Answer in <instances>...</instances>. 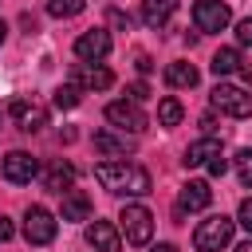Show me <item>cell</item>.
Segmentation results:
<instances>
[{
	"mask_svg": "<svg viewBox=\"0 0 252 252\" xmlns=\"http://www.w3.org/2000/svg\"><path fill=\"white\" fill-rule=\"evenodd\" d=\"M0 169H4V177H8L12 185H28V181L39 173V161H35L32 154H24V150H12V154L0 161Z\"/></svg>",
	"mask_w": 252,
	"mask_h": 252,
	"instance_id": "9",
	"label": "cell"
},
{
	"mask_svg": "<svg viewBox=\"0 0 252 252\" xmlns=\"http://www.w3.org/2000/svg\"><path fill=\"white\" fill-rule=\"evenodd\" d=\"M217 154H220V142H217L213 134H205V138H197V142L185 150V165H209Z\"/></svg>",
	"mask_w": 252,
	"mask_h": 252,
	"instance_id": "16",
	"label": "cell"
},
{
	"mask_svg": "<svg viewBox=\"0 0 252 252\" xmlns=\"http://www.w3.org/2000/svg\"><path fill=\"white\" fill-rule=\"evenodd\" d=\"M177 12V0H142V20L150 28H161L169 24V16Z\"/></svg>",
	"mask_w": 252,
	"mask_h": 252,
	"instance_id": "17",
	"label": "cell"
},
{
	"mask_svg": "<svg viewBox=\"0 0 252 252\" xmlns=\"http://www.w3.org/2000/svg\"><path fill=\"white\" fill-rule=\"evenodd\" d=\"M236 252H252V240H244V244H236Z\"/></svg>",
	"mask_w": 252,
	"mask_h": 252,
	"instance_id": "31",
	"label": "cell"
},
{
	"mask_svg": "<svg viewBox=\"0 0 252 252\" xmlns=\"http://www.w3.org/2000/svg\"><path fill=\"white\" fill-rule=\"evenodd\" d=\"M43 185L51 189V193H67V189H75V165H67V161H51L47 165V173H43Z\"/></svg>",
	"mask_w": 252,
	"mask_h": 252,
	"instance_id": "14",
	"label": "cell"
},
{
	"mask_svg": "<svg viewBox=\"0 0 252 252\" xmlns=\"http://www.w3.org/2000/svg\"><path fill=\"white\" fill-rule=\"evenodd\" d=\"M197 79H201V75H197L193 63H169V67H165V83H169V87H197Z\"/></svg>",
	"mask_w": 252,
	"mask_h": 252,
	"instance_id": "20",
	"label": "cell"
},
{
	"mask_svg": "<svg viewBox=\"0 0 252 252\" xmlns=\"http://www.w3.org/2000/svg\"><path fill=\"white\" fill-rule=\"evenodd\" d=\"M209 67H213V75L220 79V75H232V71H240L244 63H240V51H236V47H220V51L213 55V63H209Z\"/></svg>",
	"mask_w": 252,
	"mask_h": 252,
	"instance_id": "19",
	"label": "cell"
},
{
	"mask_svg": "<svg viewBox=\"0 0 252 252\" xmlns=\"http://www.w3.org/2000/svg\"><path fill=\"white\" fill-rule=\"evenodd\" d=\"M118 220H122V232H126L130 244H146L154 236V217H150L146 205H126Z\"/></svg>",
	"mask_w": 252,
	"mask_h": 252,
	"instance_id": "5",
	"label": "cell"
},
{
	"mask_svg": "<svg viewBox=\"0 0 252 252\" xmlns=\"http://www.w3.org/2000/svg\"><path fill=\"white\" fill-rule=\"evenodd\" d=\"M181 114H185V110H181L177 98H161V102H158V122H161V126H177Z\"/></svg>",
	"mask_w": 252,
	"mask_h": 252,
	"instance_id": "22",
	"label": "cell"
},
{
	"mask_svg": "<svg viewBox=\"0 0 252 252\" xmlns=\"http://www.w3.org/2000/svg\"><path fill=\"white\" fill-rule=\"evenodd\" d=\"M87 244L94 252H122V240H118V228L110 220H91L87 224Z\"/></svg>",
	"mask_w": 252,
	"mask_h": 252,
	"instance_id": "12",
	"label": "cell"
},
{
	"mask_svg": "<svg viewBox=\"0 0 252 252\" xmlns=\"http://www.w3.org/2000/svg\"><path fill=\"white\" fill-rule=\"evenodd\" d=\"M79 102H83V91H79L75 83H67V87L55 91V106H59V110H75Z\"/></svg>",
	"mask_w": 252,
	"mask_h": 252,
	"instance_id": "23",
	"label": "cell"
},
{
	"mask_svg": "<svg viewBox=\"0 0 252 252\" xmlns=\"http://www.w3.org/2000/svg\"><path fill=\"white\" fill-rule=\"evenodd\" d=\"M71 79H75V87H79V91H83V87H91V91H106V87L114 83V75H110L106 67H87V63H79Z\"/></svg>",
	"mask_w": 252,
	"mask_h": 252,
	"instance_id": "13",
	"label": "cell"
},
{
	"mask_svg": "<svg viewBox=\"0 0 252 252\" xmlns=\"http://www.w3.org/2000/svg\"><path fill=\"white\" fill-rule=\"evenodd\" d=\"M232 165H236V177H240V185H244V189H252V150H236Z\"/></svg>",
	"mask_w": 252,
	"mask_h": 252,
	"instance_id": "24",
	"label": "cell"
},
{
	"mask_svg": "<svg viewBox=\"0 0 252 252\" xmlns=\"http://www.w3.org/2000/svg\"><path fill=\"white\" fill-rule=\"evenodd\" d=\"M209 201H213L209 181H189L177 193V213H201V209H209Z\"/></svg>",
	"mask_w": 252,
	"mask_h": 252,
	"instance_id": "11",
	"label": "cell"
},
{
	"mask_svg": "<svg viewBox=\"0 0 252 252\" xmlns=\"http://www.w3.org/2000/svg\"><path fill=\"white\" fill-rule=\"evenodd\" d=\"M63 220H91V197L83 189H67L63 193Z\"/></svg>",
	"mask_w": 252,
	"mask_h": 252,
	"instance_id": "15",
	"label": "cell"
},
{
	"mask_svg": "<svg viewBox=\"0 0 252 252\" xmlns=\"http://www.w3.org/2000/svg\"><path fill=\"white\" fill-rule=\"evenodd\" d=\"M55 228H59V220L43 205H32L24 213V236H28V244H51L55 240Z\"/></svg>",
	"mask_w": 252,
	"mask_h": 252,
	"instance_id": "4",
	"label": "cell"
},
{
	"mask_svg": "<svg viewBox=\"0 0 252 252\" xmlns=\"http://www.w3.org/2000/svg\"><path fill=\"white\" fill-rule=\"evenodd\" d=\"M87 8V0H47V12L55 16V20H71V16H79Z\"/></svg>",
	"mask_w": 252,
	"mask_h": 252,
	"instance_id": "21",
	"label": "cell"
},
{
	"mask_svg": "<svg viewBox=\"0 0 252 252\" xmlns=\"http://www.w3.org/2000/svg\"><path fill=\"white\" fill-rule=\"evenodd\" d=\"M12 232H16V228H12V220H8V217H0V244H8V240H12Z\"/></svg>",
	"mask_w": 252,
	"mask_h": 252,
	"instance_id": "29",
	"label": "cell"
},
{
	"mask_svg": "<svg viewBox=\"0 0 252 252\" xmlns=\"http://www.w3.org/2000/svg\"><path fill=\"white\" fill-rule=\"evenodd\" d=\"M106 51H110V32L106 28H91L75 39V55L83 63H98V59H106Z\"/></svg>",
	"mask_w": 252,
	"mask_h": 252,
	"instance_id": "7",
	"label": "cell"
},
{
	"mask_svg": "<svg viewBox=\"0 0 252 252\" xmlns=\"http://www.w3.org/2000/svg\"><path fill=\"white\" fill-rule=\"evenodd\" d=\"M94 150H98L102 158H122V161H126L130 142H126V138H118V134H110V130H98V134H94Z\"/></svg>",
	"mask_w": 252,
	"mask_h": 252,
	"instance_id": "18",
	"label": "cell"
},
{
	"mask_svg": "<svg viewBox=\"0 0 252 252\" xmlns=\"http://www.w3.org/2000/svg\"><path fill=\"white\" fill-rule=\"evenodd\" d=\"M213 110L228 114V118H252V94L244 87H232V83H217L213 94H209Z\"/></svg>",
	"mask_w": 252,
	"mask_h": 252,
	"instance_id": "3",
	"label": "cell"
},
{
	"mask_svg": "<svg viewBox=\"0 0 252 252\" xmlns=\"http://www.w3.org/2000/svg\"><path fill=\"white\" fill-rule=\"evenodd\" d=\"M126 94H130V102H142V98L150 94V87H146V83H130V87H126Z\"/></svg>",
	"mask_w": 252,
	"mask_h": 252,
	"instance_id": "27",
	"label": "cell"
},
{
	"mask_svg": "<svg viewBox=\"0 0 252 252\" xmlns=\"http://www.w3.org/2000/svg\"><path fill=\"white\" fill-rule=\"evenodd\" d=\"M106 122H114L118 130H130V134H142V130H146V114H142L138 102H130V98L110 102V106H106Z\"/></svg>",
	"mask_w": 252,
	"mask_h": 252,
	"instance_id": "8",
	"label": "cell"
},
{
	"mask_svg": "<svg viewBox=\"0 0 252 252\" xmlns=\"http://www.w3.org/2000/svg\"><path fill=\"white\" fill-rule=\"evenodd\" d=\"M150 252H177V248H173V244H154Z\"/></svg>",
	"mask_w": 252,
	"mask_h": 252,
	"instance_id": "30",
	"label": "cell"
},
{
	"mask_svg": "<svg viewBox=\"0 0 252 252\" xmlns=\"http://www.w3.org/2000/svg\"><path fill=\"white\" fill-rule=\"evenodd\" d=\"M4 32H8V28H4V20H0V43H4Z\"/></svg>",
	"mask_w": 252,
	"mask_h": 252,
	"instance_id": "32",
	"label": "cell"
},
{
	"mask_svg": "<svg viewBox=\"0 0 252 252\" xmlns=\"http://www.w3.org/2000/svg\"><path fill=\"white\" fill-rule=\"evenodd\" d=\"M8 114L16 118V126L20 130H39V126H47V110L39 106V102H28V98H16L12 106H8Z\"/></svg>",
	"mask_w": 252,
	"mask_h": 252,
	"instance_id": "10",
	"label": "cell"
},
{
	"mask_svg": "<svg viewBox=\"0 0 252 252\" xmlns=\"http://www.w3.org/2000/svg\"><path fill=\"white\" fill-rule=\"evenodd\" d=\"M228 20H232V12H228L224 0H197L193 4V24L201 32H224Z\"/></svg>",
	"mask_w": 252,
	"mask_h": 252,
	"instance_id": "6",
	"label": "cell"
},
{
	"mask_svg": "<svg viewBox=\"0 0 252 252\" xmlns=\"http://www.w3.org/2000/svg\"><path fill=\"white\" fill-rule=\"evenodd\" d=\"M236 39H240V43H244V47H252V16H248V20H240V24H236Z\"/></svg>",
	"mask_w": 252,
	"mask_h": 252,
	"instance_id": "26",
	"label": "cell"
},
{
	"mask_svg": "<svg viewBox=\"0 0 252 252\" xmlns=\"http://www.w3.org/2000/svg\"><path fill=\"white\" fill-rule=\"evenodd\" d=\"M236 224H244V228L252 232V197L240 201V209H236Z\"/></svg>",
	"mask_w": 252,
	"mask_h": 252,
	"instance_id": "25",
	"label": "cell"
},
{
	"mask_svg": "<svg viewBox=\"0 0 252 252\" xmlns=\"http://www.w3.org/2000/svg\"><path fill=\"white\" fill-rule=\"evenodd\" d=\"M94 177H98V185L102 189H110V193H130V197H142V193H150V169H142V165H134V161H98L94 165Z\"/></svg>",
	"mask_w": 252,
	"mask_h": 252,
	"instance_id": "1",
	"label": "cell"
},
{
	"mask_svg": "<svg viewBox=\"0 0 252 252\" xmlns=\"http://www.w3.org/2000/svg\"><path fill=\"white\" fill-rule=\"evenodd\" d=\"M205 169H209V173H213V177H220V173H224V169H228V158H224V154H217V158H213V161H209V165H205Z\"/></svg>",
	"mask_w": 252,
	"mask_h": 252,
	"instance_id": "28",
	"label": "cell"
},
{
	"mask_svg": "<svg viewBox=\"0 0 252 252\" xmlns=\"http://www.w3.org/2000/svg\"><path fill=\"white\" fill-rule=\"evenodd\" d=\"M232 232H236V220L224 217V213H217V217H205L197 224L193 244H197V252H220L224 244H232Z\"/></svg>",
	"mask_w": 252,
	"mask_h": 252,
	"instance_id": "2",
	"label": "cell"
}]
</instances>
